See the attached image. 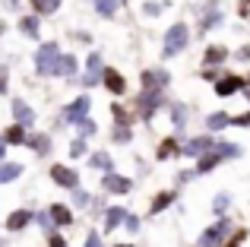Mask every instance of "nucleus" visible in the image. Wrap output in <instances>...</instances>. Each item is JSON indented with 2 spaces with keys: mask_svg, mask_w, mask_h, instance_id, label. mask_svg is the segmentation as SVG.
I'll use <instances>...</instances> for the list:
<instances>
[{
  "mask_svg": "<svg viewBox=\"0 0 250 247\" xmlns=\"http://www.w3.org/2000/svg\"><path fill=\"white\" fill-rule=\"evenodd\" d=\"M57 61H61V51H57V44H54V41H48V44H42V48H38V54H35V67H38V73H54Z\"/></svg>",
  "mask_w": 250,
  "mask_h": 247,
  "instance_id": "obj_1",
  "label": "nucleus"
},
{
  "mask_svg": "<svg viewBox=\"0 0 250 247\" xmlns=\"http://www.w3.org/2000/svg\"><path fill=\"white\" fill-rule=\"evenodd\" d=\"M187 48V29L184 25H171L168 35H165V57H174Z\"/></svg>",
  "mask_w": 250,
  "mask_h": 247,
  "instance_id": "obj_2",
  "label": "nucleus"
},
{
  "mask_svg": "<svg viewBox=\"0 0 250 247\" xmlns=\"http://www.w3.org/2000/svg\"><path fill=\"white\" fill-rule=\"evenodd\" d=\"M228 231H231V225H228V222L212 225V228L203 231V238H200V244H196V247H215V244H222V238H225Z\"/></svg>",
  "mask_w": 250,
  "mask_h": 247,
  "instance_id": "obj_3",
  "label": "nucleus"
},
{
  "mask_svg": "<svg viewBox=\"0 0 250 247\" xmlns=\"http://www.w3.org/2000/svg\"><path fill=\"white\" fill-rule=\"evenodd\" d=\"M51 178H54V184L67 187V190H73V187L80 184L76 171H73V168H67V165H54V168H51Z\"/></svg>",
  "mask_w": 250,
  "mask_h": 247,
  "instance_id": "obj_4",
  "label": "nucleus"
},
{
  "mask_svg": "<svg viewBox=\"0 0 250 247\" xmlns=\"http://www.w3.org/2000/svg\"><path fill=\"white\" fill-rule=\"evenodd\" d=\"M102 54H92L89 57V67H85V76H83V82L85 86H95V82H102Z\"/></svg>",
  "mask_w": 250,
  "mask_h": 247,
  "instance_id": "obj_5",
  "label": "nucleus"
},
{
  "mask_svg": "<svg viewBox=\"0 0 250 247\" xmlns=\"http://www.w3.org/2000/svg\"><path fill=\"white\" fill-rule=\"evenodd\" d=\"M85 114H89V99L83 95V99H76L73 105L67 108V114H63V118H67V121H73V124H83V121H89Z\"/></svg>",
  "mask_w": 250,
  "mask_h": 247,
  "instance_id": "obj_6",
  "label": "nucleus"
},
{
  "mask_svg": "<svg viewBox=\"0 0 250 247\" xmlns=\"http://www.w3.org/2000/svg\"><path fill=\"white\" fill-rule=\"evenodd\" d=\"M212 146H219V143H215L212 136H200V140L184 143V146H181V152H184V155H196V152H206V149H212Z\"/></svg>",
  "mask_w": 250,
  "mask_h": 247,
  "instance_id": "obj_7",
  "label": "nucleus"
},
{
  "mask_svg": "<svg viewBox=\"0 0 250 247\" xmlns=\"http://www.w3.org/2000/svg\"><path fill=\"white\" fill-rule=\"evenodd\" d=\"M241 86H244V82H241L238 76H222V80L215 82V92L219 95H234V92H241Z\"/></svg>",
  "mask_w": 250,
  "mask_h": 247,
  "instance_id": "obj_8",
  "label": "nucleus"
},
{
  "mask_svg": "<svg viewBox=\"0 0 250 247\" xmlns=\"http://www.w3.org/2000/svg\"><path fill=\"white\" fill-rule=\"evenodd\" d=\"M102 82H104V86H108V89H111V92H114V95H121L124 89H127V82H124V76L117 73V70H104Z\"/></svg>",
  "mask_w": 250,
  "mask_h": 247,
  "instance_id": "obj_9",
  "label": "nucleus"
},
{
  "mask_svg": "<svg viewBox=\"0 0 250 247\" xmlns=\"http://www.w3.org/2000/svg\"><path fill=\"white\" fill-rule=\"evenodd\" d=\"M104 190H111V193H127L130 190V181L121 178V174H104Z\"/></svg>",
  "mask_w": 250,
  "mask_h": 247,
  "instance_id": "obj_10",
  "label": "nucleus"
},
{
  "mask_svg": "<svg viewBox=\"0 0 250 247\" xmlns=\"http://www.w3.org/2000/svg\"><path fill=\"white\" fill-rule=\"evenodd\" d=\"M13 118L22 124V127H29V124L35 121V114H32V108L25 105V102H13Z\"/></svg>",
  "mask_w": 250,
  "mask_h": 247,
  "instance_id": "obj_11",
  "label": "nucleus"
},
{
  "mask_svg": "<svg viewBox=\"0 0 250 247\" xmlns=\"http://www.w3.org/2000/svg\"><path fill=\"white\" fill-rule=\"evenodd\" d=\"M121 222H127V216H124V206H111V209H108V219H104V231H111L114 225H121Z\"/></svg>",
  "mask_w": 250,
  "mask_h": 247,
  "instance_id": "obj_12",
  "label": "nucleus"
},
{
  "mask_svg": "<svg viewBox=\"0 0 250 247\" xmlns=\"http://www.w3.org/2000/svg\"><path fill=\"white\" fill-rule=\"evenodd\" d=\"M29 209H19V212H13L10 219H6V228H13V231H19V228H25V222H29Z\"/></svg>",
  "mask_w": 250,
  "mask_h": 247,
  "instance_id": "obj_13",
  "label": "nucleus"
},
{
  "mask_svg": "<svg viewBox=\"0 0 250 247\" xmlns=\"http://www.w3.org/2000/svg\"><path fill=\"white\" fill-rule=\"evenodd\" d=\"M73 70H76V57H67V54H63L61 61H57L54 73H57V76H70V73H73Z\"/></svg>",
  "mask_w": 250,
  "mask_h": 247,
  "instance_id": "obj_14",
  "label": "nucleus"
},
{
  "mask_svg": "<svg viewBox=\"0 0 250 247\" xmlns=\"http://www.w3.org/2000/svg\"><path fill=\"white\" fill-rule=\"evenodd\" d=\"M51 219H54L57 225H70V209L61 206V203H54V206H51Z\"/></svg>",
  "mask_w": 250,
  "mask_h": 247,
  "instance_id": "obj_15",
  "label": "nucleus"
},
{
  "mask_svg": "<svg viewBox=\"0 0 250 247\" xmlns=\"http://www.w3.org/2000/svg\"><path fill=\"white\" fill-rule=\"evenodd\" d=\"M228 57V51L222 48V44H212V48H206V63H222Z\"/></svg>",
  "mask_w": 250,
  "mask_h": 247,
  "instance_id": "obj_16",
  "label": "nucleus"
},
{
  "mask_svg": "<svg viewBox=\"0 0 250 247\" xmlns=\"http://www.w3.org/2000/svg\"><path fill=\"white\" fill-rule=\"evenodd\" d=\"M140 105H143V118H149V114H152V108L159 105V95H155L152 89H149V92H146V95L140 99Z\"/></svg>",
  "mask_w": 250,
  "mask_h": 247,
  "instance_id": "obj_17",
  "label": "nucleus"
},
{
  "mask_svg": "<svg viewBox=\"0 0 250 247\" xmlns=\"http://www.w3.org/2000/svg\"><path fill=\"white\" fill-rule=\"evenodd\" d=\"M228 121H231V118H228V114H209V118H206V127L209 130H222V127H228Z\"/></svg>",
  "mask_w": 250,
  "mask_h": 247,
  "instance_id": "obj_18",
  "label": "nucleus"
},
{
  "mask_svg": "<svg viewBox=\"0 0 250 247\" xmlns=\"http://www.w3.org/2000/svg\"><path fill=\"white\" fill-rule=\"evenodd\" d=\"M19 174H22L19 165H3V162H0V181H13V178H19Z\"/></svg>",
  "mask_w": 250,
  "mask_h": 247,
  "instance_id": "obj_19",
  "label": "nucleus"
},
{
  "mask_svg": "<svg viewBox=\"0 0 250 247\" xmlns=\"http://www.w3.org/2000/svg\"><path fill=\"white\" fill-rule=\"evenodd\" d=\"M215 155H219V159H228V155H241V149L238 146H231V143H219V146H215Z\"/></svg>",
  "mask_w": 250,
  "mask_h": 247,
  "instance_id": "obj_20",
  "label": "nucleus"
},
{
  "mask_svg": "<svg viewBox=\"0 0 250 247\" xmlns=\"http://www.w3.org/2000/svg\"><path fill=\"white\" fill-rule=\"evenodd\" d=\"M6 143H25V130H22V124H16V127H10L6 130V136H3Z\"/></svg>",
  "mask_w": 250,
  "mask_h": 247,
  "instance_id": "obj_21",
  "label": "nucleus"
},
{
  "mask_svg": "<svg viewBox=\"0 0 250 247\" xmlns=\"http://www.w3.org/2000/svg\"><path fill=\"white\" fill-rule=\"evenodd\" d=\"M117 3H121V0H95V10L102 13V16H111V13L117 10Z\"/></svg>",
  "mask_w": 250,
  "mask_h": 247,
  "instance_id": "obj_22",
  "label": "nucleus"
},
{
  "mask_svg": "<svg viewBox=\"0 0 250 247\" xmlns=\"http://www.w3.org/2000/svg\"><path fill=\"white\" fill-rule=\"evenodd\" d=\"M32 6H35L38 13H54L57 6H61V0H32Z\"/></svg>",
  "mask_w": 250,
  "mask_h": 247,
  "instance_id": "obj_23",
  "label": "nucleus"
},
{
  "mask_svg": "<svg viewBox=\"0 0 250 247\" xmlns=\"http://www.w3.org/2000/svg\"><path fill=\"white\" fill-rule=\"evenodd\" d=\"M19 29H22L29 38H32V35H38V19H35V16H25L22 22H19Z\"/></svg>",
  "mask_w": 250,
  "mask_h": 247,
  "instance_id": "obj_24",
  "label": "nucleus"
},
{
  "mask_svg": "<svg viewBox=\"0 0 250 247\" xmlns=\"http://www.w3.org/2000/svg\"><path fill=\"white\" fill-rule=\"evenodd\" d=\"M171 200H174V193H159V197L152 200V212H162V209L171 203Z\"/></svg>",
  "mask_w": 250,
  "mask_h": 247,
  "instance_id": "obj_25",
  "label": "nucleus"
},
{
  "mask_svg": "<svg viewBox=\"0 0 250 247\" xmlns=\"http://www.w3.org/2000/svg\"><path fill=\"white\" fill-rule=\"evenodd\" d=\"M174 152H177V143H174V140H165V143L159 146V159H171Z\"/></svg>",
  "mask_w": 250,
  "mask_h": 247,
  "instance_id": "obj_26",
  "label": "nucleus"
},
{
  "mask_svg": "<svg viewBox=\"0 0 250 247\" xmlns=\"http://www.w3.org/2000/svg\"><path fill=\"white\" fill-rule=\"evenodd\" d=\"M219 10H215V6H209V13H206V16H203V32H206V29H212V25L215 22H219Z\"/></svg>",
  "mask_w": 250,
  "mask_h": 247,
  "instance_id": "obj_27",
  "label": "nucleus"
},
{
  "mask_svg": "<svg viewBox=\"0 0 250 247\" xmlns=\"http://www.w3.org/2000/svg\"><path fill=\"white\" fill-rule=\"evenodd\" d=\"M92 165H95V168H104V171H111V155L95 152V155H92Z\"/></svg>",
  "mask_w": 250,
  "mask_h": 247,
  "instance_id": "obj_28",
  "label": "nucleus"
},
{
  "mask_svg": "<svg viewBox=\"0 0 250 247\" xmlns=\"http://www.w3.org/2000/svg\"><path fill=\"white\" fill-rule=\"evenodd\" d=\"M32 149H35V152H48V136L44 133H38V136H32Z\"/></svg>",
  "mask_w": 250,
  "mask_h": 247,
  "instance_id": "obj_29",
  "label": "nucleus"
},
{
  "mask_svg": "<svg viewBox=\"0 0 250 247\" xmlns=\"http://www.w3.org/2000/svg\"><path fill=\"white\" fill-rule=\"evenodd\" d=\"M215 162H219V155H203L200 165H196V171H209V168H215Z\"/></svg>",
  "mask_w": 250,
  "mask_h": 247,
  "instance_id": "obj_30",
  "label": "nucleus"
},
{
  "mask_svg": "<svg viewBox=\"0 0 250 247\" xmlns=\"http://www.w3.org/2000/svg\"><path fill=\"white\" fill-rule=\"evenodd\" d=\"M228 203H231V200H228V193H219V197H215V212H219V216H222V212H225L228 209Z\"/></svg>",
  "mask_w": 250,
  "mask_h": 247,
  "instance_id": "obj_31",
  "label": "nucleus"
},
{
  "mask_svg": "<svg viewBox=\"0 0 250 247\" xmlns=\"http://www.w3.org/2000/svg\"><path fill=\"white\" fill-rule=\"evenodd\" d=\"M114 140H117V143H127V140H130V130H127V124H117V130H114Z\"/></svg>",
  "mask_w": 250,
  "mask_h": 247,
  "instance_id": "obj_32",
  "label": "nucleus"
},
{
  "mask_svg": "<svg viewBox=\"0 0 250 247\" xmlns=\"http://www.w3.org/2000/svg\"><path fill=\"white\" fill-rule=\"evenodd\" d=\"M152 86H168V73H165V70H155V73H152Z\"/></svg>",
  "mask_w": 250,
  "mask_h": 247,
  "instance_id": "obj_33",
  "label": "nucleus"
},
{
  "mask_svg": "<svg viewBox=\"0 0 250 247\" xmlns=\"http://www.w3.org/2000/svg\"><path fill=\"white\" fill-rule=\"evenodd\" d=\"M70 155H73V159H80V155H85V143H83V140H76L73 146H70Z\"/></svg>",
  "mask_w": 250,
  "mask_h": 247,
  "instance_id": "obj_34",
  "label": "nucleus"
},
{
  "mask_svg": "<svg viewBox=\"0 0 250 247\" xmlns=\"http://www.w3.org/2000/svg\"><path fill=\"white\" fill-rule=\"evenodd\" d=\"M114 108V118H117V124H127V108L124 105H111Z\"/></svg>",
  "mask_w": 250,
  "mask_h": 247,
  "instance_id": "obj_35",
  "label": "nucleus"
},
{
  "mask_svg": "<svg viewBox=\"0 0 250 247\" xmlns=\"http://www.w3.org/2000/svg\"><path fill=\"white\" fill-rule=\"evenodd\" d=\"M162 6H165V3H146L143 10H146V16H159V13H162Z\"/></svg>",
  "mask_w": 250,
  "mask_h": 247,
  "instance_id": "obj_36",
  "label": "nucleus"
},
{
  "mask_svg": "<svg viewBox=\"0 0 250 247\" xmlns=\"http://www.w3.org/2000/svg\"><path fill=\"white\" fill-rule=\"evenodd\" d=\"M80 133L83 136H92V133H95V124H92V121H83L80 124Z\"/></svg>",
  "mask_w": 250,
  "mask_h": 247,
  "instance_id": "obj_37",
  "label": "nucleus"
},
{
  "mask_svg": "<svg viewBox=\"0 0 250 247\" xmlns=\"http://www.w3.org/2000/svg\"><path fill=\"white\" fill-rule=\"evenodd\" d=\"M73 203L76 206H85V203H89V197H85L83 190H73Z\"/></svg>",
  "mask_w": 250,
  "mask_h": 247,
  "instance_id": "obj_38",
  "label": "nucleus"
},
{
  "mask_svg": "<svg viewBox=\"0 0 250 247\" xmlns=\"http://www.w3.org/2000/svg\"><path fill=\"white\" fill-rule=\"evenodd\" d=\"M85 247H102V238H98V235H89V238H85Z\"/></svg>",
  "mask_w": 250,
  "mask_h": 247,
  "instance_id": "obj_39",
  "label": "nucleus"
},
{
  "mask_svg": "<svg viewBox=\"0 0 250 247\" xmlns=\"http://www.w3.org/2000/svg\"><path fill=\"white\" fill-rule=\"evenodd\" d=\"M234 57H238V61H250V44H244V48H241Z\"/></svg>",
  "mask_w": 250,
  "mask_h": 247,
  "instance_id": "obj_40",
  "label": "nucleus"
},
{
  "mask_svg": "<svg viewBox=\"0 0 250 247\" xmlns=\"http://www.w3.org/2000/svg\"><path fill=\"white\" fill-rule=\"evenodd\" d=\"M48 244H51V247H67V244H63V238H57V235H51Z\"/></svg>",
  "mask_w": 250,
  "mask_h": 247,
  "instance_id": "obj_41",
  "label": "nucleus"
},
{
  "mask_svg": "<svg viewBox=\"0 0 250 247\" xmlns=\"http://www.w3.org/2000/svg\"><path fill=\"white\" fill-rule=\"evenodd\" d=\"M231 124H238V127H247V124H250V114H241V118H234Z\"/></svg>",
  "mask_w": 250,
  "mask_h": 247,
  "instance_id": "obj_42",
  "label": "nucleus"
},
{
  "mask_svg": "<svg viewBox=\"0 0 250 247\" xmlns=\"http://www.w3.org/2000/svg\"><path fill=\"white\" fill-rule=\"evenodd\" d=\"M127 228H130V231H136V228H140V219H133V216H127Z\"/></svg>",
  "mask_w": 250,
  "mask_h": 247,
  "instance_id": "obj_43",
  "label": "nucleus"
},
{
  "mask_svg": "<svg viewBox=\"0 0 250 247\" xmlns=\"http://www.w3.org/2000/svg\"><path fill=\"white\" fill-rule=\"evenodd\" d=\"M174 124H184V108L177 105V111H174Z\"/></svg>",
  "mask_w": 250,
  "mask_h": 247,
  "instance_id": "obj_44",
  "label": "nucleus"
},
{
  "mask_svg": "<svg viewBox=\"0 0 250 247\" xmlns=\"http://www.w3.org/2000/svg\"><path fill=\"white\" fill-rule=\"evenodd\" d=\"M3 89H6V70L0 67V92H3Z\"/></svg>",
  "mask_w": 250,
  "mask_h": 247,
  "instance_id": "obj_45",
  "label": "nucleus"
},
{
  "mask_svg": "<svg viewBox=\"0 0 250 247\" xmlns=\"http://www.w3.org/2000/svg\"><path fill=\"white\" fill-rule=\"evenodd\" d=\"M241 16H250V0H244V3H241Z\"/></svg>",
  "mask_w": 250,
  "mask_h": 247,
  "instance_id": "obj_46",
  "label": "nucleus"
},
{
  "mask_svg": "<svg viewBox=\"0 0 250 247\" xmlns=\"http://www.w3.org/2000/svg\"><path fill=\"white\" fill-rule=\"evenodd\" d=\"M3 152H6V140H0V159H3Z\"/></svg>",
  "mask_w": 250,
  "mask_h": 247,
  "instance_id": "obj_47",
  "label": "nucleus"
},
{
  "mask_svg": "<svg viewBox=\"0 0 250 247\" xmlns=\"http://www.w3.org/2000/svg\"><path fill=\"white\" fill-rule=\"evenodd\" d=\"M117 247H130V244H117Z\"/></svg>",
  "mask_w": 250,
  "mask_h": 247,
  "instance_id": "obj_48",
  "label": "nucleus"
},
{
  "mask_svg": "<svg viewBox=\"0 0 250 247\" xmlns=\"http://www.w3.org/2000/svg\"><path fill=\"white\" fill-rule=\"evenodd\" d=\"M231 247H234V244H231Z\"/></svg>",
  "mask_w": 250,
  "mask_h": 247,
  "instance_id": "obj_49",
  "label": "nucleus"
}]
</instances>
